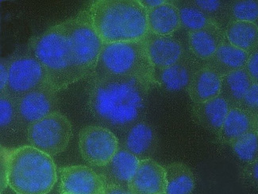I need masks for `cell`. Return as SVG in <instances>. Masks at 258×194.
<instances>
[{
	"label": "cell",
	"mask_w": 258,
	"mask_h": 194,
	"mask_svg": "<svg viewBox=\"0 0 258 194\" xmlns=\"http://www.w3.org/2000/svg\"><path fill=\"white\" fill-rule=\"evenodd\" d=\"M255 121H256V131H258V115L255 116Z\"/></svg>",
	"instance_id": "obj_36"
},
{
	"label": "cell",
	"mask_w": 258,
	"mask_h": 194,
	"mask_svg": "<svg viewBox=\"0 0 258 194\" xmlns=\"http://www.w3.org/2000/svg\"><path fill=\"white\" fill-rule=\"evenodd\" d=\"M72 136L71 122L59 112H53L27 127L29 146L50 157L64 152Z\"/></svg>",
	"instance_id": "obj_6"
},
{
	"label": "cell",
	"mask_w": 258,
	"mask_h": 194,
	"mask_svg": "<svg viewBox=\"0 0 258 194\" xmlns=\"http://www.w3.org/2000/svg\"><path fill=\"white\" fill-rule=\"evenodd\" d=\"M152 85L137 79H91L88 107L113 127H131L144 111Z\"/></svg>",
	"instance_id": "obj_2"
},
{
	"label": "cell",
	"mask_w": 258,
	"mask_h": 194,
	"mask_svg": "<svg viewBox=\"0 0 258 194\" xmlns=\"http://www.w3.org/2000/svg\"><path fill=\"white\" fill-rule=\"evenodd\" d=\"M8 186L17 194L49 193L58 179L52 157L31 146L6 150Z\"/></svg>",
	"instance_id": "obj_4"
},
{
	"label": "cell",
	"mask_w": 258,
	"mask_h": 194,
	"mask_svg": "<svg viewBox=\"0 0 258 194\" xmlns=\"http://www.w3.org/2000/svg\"><path fill=\"white\" fill-rule=\"evenodd\" d=\"M241 176L245 181L258 188V160L245 165L241 170Z\"/></svg>",
	"instance_id": "obj_30"
},
{
	"label": "cell",
	"mask_w": 258,
	"mask_h": 194,
	"mask_svg": "<svg viewBox=\"0 0 258 194\" xmlns=\"http://www.w3.org/2000/svg\"><path fill=\"white\" fill-rule=\"evenodd\" d=\"M204 63L191 51H187L177 63L165 69H154V84L168 91H187L191 78Z\"/></svg>",
	"instance_id": "obj_11"
},
{
	"label": "cell",
	"mask_w": 258,
	"mask_h": 194,
	"mask_svg": "<svg viewBox=\"0 0 258 194\" xmlns=\"http://www.w3.org/2000/svg\"><path fill=\"white\" fill-rule=\"evenodd\" d=\"M16 103L19 120L29 126L57 112V91L46 84L19 97Z\"/></svg>",
	"instance_id": "obj_10"
},
{
	"label": "cell",
	"mask_w": 258,
	"mask_h": 194,
	"mask_svg": "<svg viewBox=\"0 0 258 194\" xmlns=\"http://www.w3.org/2000/svg\"><path fill=\"white\" fill-rule=\"evenodd\" d=\"M231 22L256 23L258 20V0H238L230 2Z\"/></svg>",
	"instance_id": "obj_27"
},
{
	"label": "cell",
	"mask_w": 258,
	"mask_h": 194,
	"mask_svg": "<svg viewBox=\"0 0 258 194\" xmlns=\"http://www.w3.org/2000/svg\"><path fill=\"white\" fill-rule=\"evenodd\" d=\"M176 5L179 10L181 27L185 29L187 33L201 30L213 23L211 18L197 8L192 1Z\"/></svg>",
	"instance_id": "obj_25"
},
{
	"label": "cell",
	"mask_w": 258,
	"mask_h": 194,
	"mask_svg": "<svg viewBox=\"0 0 258 194\" xmlns=\"http://www.w3.org/2000/svg\"><path fill=\"white\" fill-rule=\"evenodd\" d=\"M255 130L254 116L240 108H232L216 137L220 143L230 145L235 140Z\"/></svg>",
	"instance_id": "obj_20"
},
{
	"label": "cell",
	"mask_w": 258,
	"mask_h": 194,
	"mask_svg": "<svg viewBox=\"0 0 258 194\" xmlns=\"http://www.w3.org/2000/svg\"><path fill=\"white\" fill-rule=\"evenodd\" d=\"M139 1L142 6L144 7L147 11L154 9L166 2L165 0H139Z\"/></svg>",
	"instance_id": "obj_35"
},
{
	"label": "cell",
	"mask_w": 258,
	"mask_h": 194,
	"mask_svg": "<svg viewBox=\"0 0 258 194\" xmlns=\"http://www.w3.org/2000/svg\"><path fill=\"white\" fill-rule=\"evenodd\" d=\"M154 68L145 40L103 44L90 79H137L154 85Z\"/></svg>",
	"instance_id": "obj_5"
},
{
	"label": "cell",
	"mask_w": 258,
	"mask_h": 194,
	"mask_svg": "<svg viewBox=\"0 0 258 194\" xmlns=\"http://www.w3.org/2000/svg\"><path fill=\"white\" fill-rule=\"evenodd\" d=\"M46 84L49 82L45 68L31 53L9 59V79L5 91L8 95L16 100Z\"/></svg>",
	"instance_id": "obj_7"
},
{
	"label": "cell",
	"mask_w": 258,
	"mask_h": 194,
	"mask_svg": "<svg viewBox=\"0 0 258 194\" xmlns=\"http://www.w3.org/2000/svg\"><path fill=\"white\" fill-rule=\"evenodd\" d=\"M83 12L103 44L142 41L149 34L147 10L139 0H96Z\"/></svg>",
	"instance_id": "obj_3"
},
{
	"label": "cell",
	"mask_w": 258,
	"mask_h": 194,
	"mask_svg": "<svg viewBox=\"0 0 258 194\" xmlns=\"http://www.w3.org/2000/svg\"><path fill=\"white\" fill-rule=\"evenodd\" d=\"M225 35L231 45L249 55L258 48V27L255 23L231 22L225 30Z\"/></svg>",
	"instance_id": "obj_23"
},
{
	"label": "cell",
	"mask_w": 258,
	"mask_h": 194,
	"mask_svg": "<svg viewBox=\"0 0 258 194\" xmlns=\"http://www.w3.org/2000/svg\"><path fill=\"white\" fill-rule=\"evenodd\" d=\"M139 160L136 156L124 148H119L110 163L104 166L103 176L106 182L129 188L130 181L133 178L139 167Z\"/></svg>",
	"instance_id": "obj_18"
},
{
	"label": "cell",
	"mask_w": 258,
	"mask_h": 194,
	"mask_svg": "<svg viewBox=\"0 0 258 194\" xmlns=\"http://www.w3.org/2000/svg\"><path fill=\"white\" fill-rule=\"evenodd\" d=\"M244 69L253 83H258V48L249 55Z\"/></svg>",
	"instance_id": "obj_31"
},
{
	"label": "cell",
	"mask_w": 258,
	"mask_h": 194,
	"mask_svg": "<svg viewBox=\"0 0 258 194\" xmlns=\"http://www.w3.org/2000/svg\"><path fill=\"white\" fill-rule=\"evenodd\" d=\"M60 194H102L106 186L103 174L86 166H70L58 170Z\"/></svg>",
	"instance_id": "obj_9"
},
{
	"label": "cell",
	"mask_w": 258,
	"mask_h": 194,
	"mask_svg": "<svg viewBox=\"0 0 258 194\" xmlns=\"http://www.w3.org/2000/svg\"><path fill=\"white\" fill-rule=\"evenodd\" d=\"M9 79V60L2 58L0 62V92H5Z\"/></svg>",
	"instance_id": "obj_32"
},
{
	"label": "cell",
	"mask_w": 258,
	"mask_h": 194,
	"mask_svg": "<svg viewBox=\"0 0 258 194\" xmlns=\"http://www.w3.org/2000/svg\"><path fill=\"white\" fill-rule=\"evenodd\" d=\"M238 108L249 112L252 116H257L258 83H252Z\"/></svg>",
	"instance_id": "obj_29"
},
{
	"label": "cell",
	"mask_w": 258,
	"mask_h": 194,
	"mask_svg": "<svg viewBox=\"0 0 258 194\" xmlns=\"http://www.w3.org/2000/svg\"><path fill=\"white\" fill-rule=\"evenodd\" d=\"M166 177L165 194H191L196 181L191 169L183 163H172L164 166Z\"/></svg>",
	"instance_id": "obj_24"
},
{
	"label": "cell",
	"mask_w": 258,
	"mask_h": 194,
	"mask_svg": "<svg viewBox=\"0 0 258 194\" xmlns=\"http://www.w3.org/2000/svg\"><path fill=\"white\" fill-rule=\"evenodd\" d=\"M252 83L245 69H238L221 77L219 95L224 98L231 108H238Z\"/></svg>",
	"instance_id": "obj_22"
},
{
	"label": "cell",
	"mask_w": 258,
	"mask_h": 194,
	"mask_svg": "<svg viewBox=\"0 0 258 194\" xmlns=\"http://www.w3.org/2000/svg\"><path fill=\"white\" fill-rule=\"evenodd\" d=\"M231 109L228 102L219 95L203 103L193 104L191 115L195 123L216 135Z\"/></svg>",
	"instance_id": "obj_15"
},
{
	"label": "cell",
	"mask_w": 258,
	"mask_h": 194,
	"mask_svg": "<svg viewBox=\"0 0 258 194\" xmlns=\"http://www.w3.org/2000/svg\"><path fill=\"white\" fill-rule=\"evenodd\" d=\"M157 147V134L148 123L139 122L131 126L125 134L124 149L139 160L151 159Z\"/></svg>",
	"instance_id": "obj_17"
},
{
	"label": "cell",
	"mask_w": 258,
	"mask_h": 194,
	"mask_svg": "<svg viewBox=\"0 0 258 194\" xmlns=\"http://www.w3.org/2000/svg\"><path fill=\"white\" fill-rule=\"evenodd\" d=\"M256 23V26H257V27H258V20L256 21V23Z\"/></svg>",
	"instance_id": "obj_37"
},
{
	"label": "cell",
	"mask_w": 258,
	"mask_h": 194,
	"mask_svg": "<svg viewBox=\"0 0 258 194\" xmlns=\"http://www.w3.org/2000/svg\"><path fill=\"white\" fill-rule=\"evenodd\" d=\"M236 156L246 164L258 160V131H250L230 144Z\"/></svg>",
	"instance_id": "obj_26"
},
{
	"label": "cell",
	"mask_w": 258,
	"mask_h": 194,
	"mask_svg": "<svg viewBox=\"0 0 258 194\" xmlns=\"http://www.w3.org/2000/svg\"><path fill=\"white\" fill-rule=\"evenodd\" d=\"M103 43L84 12L32 37L31 54L57 92L93 75Z\"/></svg>",
	"instance_id": "obj_1"
},
{
	"label": "cell",
	"mask_w": 258,
	"mask_h": 194,
	"mask_svg": "<svg viewBox=\"0 0 258 194\" xmlns=\"http://www.w3.org/2000/svg\"><path fill=\"white\" fill-rule=\"evenodd\" d=\"M8 186V162H7L6 149L1 150V192Z\"/></svg>",
	"instance_id": "obj_33"
},
{
	"label": "cell",
	"mask_w": 258,
	"mask_h": 194,
	"mask_svg": "<svg viewBox=\"0 0 258 194\" xmlns=\"http://www.w3.org/2000/svg\"><path fill=\"white\" fill-rule=\"evenodd\" d=\"M19 120L17 103L14 97L6 92L0 97V126L2 130L9 128L16 120Z\"/></svg>",
	"instance_id": "obj_28"
},
{
	"label": "cell",
	"mask_w": 258,
	"mask_h": 194,
	"mask_svg": "<svg viewBox=\"0 0 258 194\" xmlns=\"http://www.w3.org/2000/svg\"><path fill=\"white\" fill-rule=\"evenodd\" d=\"M102 194H133L129 188L107 183Z\"/></svg>",
	"instance_id": "obj_34"
},
{
	"label": "cell",
	"mask_w": 258,
	"mask_h": 194,
	"mask_svg": "<svg viewBox=\"0 0 258 194\" xmlns=\"http://www.w3.org/2000/svg\"><path fill=\"white\" fill-rule=\"evenodd\" d=\"M221 77L219 73L204 63L195 73L187 88L192 103H203L219 96Z\"/></svg>",
	"instance_id": "obj_16"
},
{
	"label": "cell",
	"mask_w": 258,
	"mask_h": 194,
	"mask_svg": "<svg viewBox=\"0 0 258 194\" xmlns=\"http://www.w3.org/2000/svg\"><path fill=\"white\" fill-rule=\"evenodd\" d=\"M128 187L133 194H165V167L154 159L141 160Z\"/></svg>",
	"instance_id": "obj_13"
},
{
	"label": "cell",
	"mask_w": 258,
	"mask_h": 194,
	"mask_svg": "<svg viewBox=\"0 0 258 194\" xmlns=\"http://www.w3.org/2000/svg\"><path fill=\"white\" fill-rule=\"evenodd\" d=\"M149 32L160 36H172L181 28L180 14L176 4L166 1L147 11Z\"/></svg>",
	"instance_id": "obj_19"
},
{
	"label": "cell",
	"mask_w": 258,
	"mask_h": 194,
	"mask_svg": "<svg viewBox=\"0 0 258 194\" xmlns=\"http://www.w3.org/2000/svg\"><path fill=\"white\" fill-rule=\"evenodd\" d=\"M144 40L154 69H165L177 63L187 52L183 44L172 35H156L149 32Z\"/></svg>",
	"instance_id": "obj_12"
},
{
	"label": "cell",
	"mask_w": 258,
	"mask_h": 194,
	"mask_svg": "<svg viewBox=\"0 0 258 194\" xmlns=\"http://www.w3.org/2000/svg\"><path fill=\"white\" fill-rule=\"evenodd\" d=\"M79 149L86 163L103 168L110 163L119 146L115 134L107 127L88 125L79 134Z\"/></svg>",
	"instance_id": "obj_8"
},
{
	"label": "cell",
	"mask_w": 258,
	"mask_h": 194,
	"mask_svg": "<svg viewBox=\"0 0 258 194\" xmlns=\"http://www.w3.org/2000/svg\"><path fill=\"white\" fill-rule=\"evenodd\" d=\"M226 40L224 30L215 23L201 30L187 33L189 51L204 62L212 58Z\"/></svg>",
	"instance_id": "obj_14"
},
{
	"label": "cell",
	"mask_w": 258,
	"mask_h": 194,
	"mask_svg": "<svg viewBox=\"0 0 258 194\" xmlns=\"http://www.w3.org/2000/svg\"><path fill=\"white\" fill-rule=\"evenodd\" d=\"M249 57V54L234 46L226 40L215 55L204 64L223 77L238 69H244Z\"/></svg>",
	"instance_id": "obj_21"
}]
</instances>
